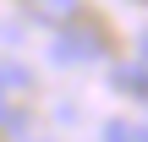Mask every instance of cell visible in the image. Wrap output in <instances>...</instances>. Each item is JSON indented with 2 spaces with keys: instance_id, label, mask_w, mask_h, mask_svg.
Returning a JSON list of instances; mask_svg holds the SVG:
<instances>
[{
  "instance_id": "cell-4",
  "label": "cell",
  "mask_w": 148,
  "mask_h": 142,
  "mask_svg": "<svg viewBox=\"0 0 148 142\" xmlns=\"http://www.w3.org/2000/svg\"><path fill=\"white\" fill-rule=\"evenodd\" d=\"M110 82L126 93H148V66H121V71H110Z\"/></svg>"
},
{
  "instance_id": "cell-3",
  "label": "cell",
  "mask_w": 148,
  "mask_h": 142,
  "mask_svg": "<svg viewBox=\"0 0 148 142\" xmlns=\"http://www.w3.org/2000/svg\"><path fill=\"white\" fill-rule=\"evenodd\" d=\"M104 142H148L143 120H104Z\"/></svg>"
},
{
  "instance_id": "cell-2",
  "label": "cell",
  "mask_w": 148,
  "mask_h": 142,
  "mask_svg": "<svg viewBox=\"0 0 148 142\" xmlns=\"http://www.w3.org/2000/svg\"><path fill=\"white\" fill-rule=\"evenodd\" d=\"M77 5H82V0H27V16H38V22H49V27H71Z\"/></svg>"
},
{
  "instance_id": "cell-5",
  "label": "cell",
  "mask_w": 148,
  "mask_h": 142,
  "mask_svg": "<svg viewBox=\"0 0 148 142\" xmlns=\"http://www.w3.org/2000/svg\"><path fill=\"white\" fill-rule=\"evenodd\" d=\"M11 88H27V71H16V66H0V93H11Z\"/></svg>"
},
{
  "instance_id": "cell-1",
  "label": "cell",
  "mask_w": 148,
  "mask_h": 142,
  "mask_svg": "<svg viewBox=\"0 0 148 142\" xmlns=\"http://www.w3.org/2000/svg\"><path fill=\"white\" fill-rule=\"evenodd\" d=\"M49 55H55L60 66H88V60H99V55H104V38H99V33H88V27H66V33H55Z\"/></svg>"
}]
</instances>
